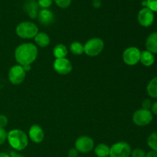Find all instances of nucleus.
Instances as JSON below:
<instances>
[{
    "label": "nucleus",
    "mask_w": 157,
    "mask_h": 157,
    "mask_svg": "<svg viewBox=\"0 0 157 157\" xmlns=\"http://www.w3.org/2000/svg\"><path fill=\"white\" fill-rule=\"evenodd\" d=\"M38 48L32 43H24L15 50V61L19 65L24 66L33 63L38 57Z\"/></svg>",
    "instance_id": "1"
},
{
    "label": "nucleus",
    "mask_w": 157,
    "mask_h": 157,
    "mask_svg": "<svg viewBox=\"0 0 157 157\" xmlns=\"http://www.w3.org/2000/svg\"><path fill=\"white\" fill-rule=\"evenodd\" d=\"M7 140L9 145L17 151H21L25 149L29 144V138L22 130H12L7 134Z\"/></svg>",
    "instance_id": "2"
},
{
    "label": "nucleus",
    "mask_w": 157,
    "mask_h": 157,
    "mask_svg": "<svg viewBox=\"0 0 157 157\" xmlns=\"http://www.w3.org/2000/svg\"><path fill=\"white\" fill-rule=\"evenodd\" d=\"M15 32L19 38L30 39L36 36L38 33V29L36 25L32 21H23L17 25Z\"/></svg>",
    "instance_id": "3"
},
{
    "label": "nucleus",
    "mask_w": 157,
    "mask_h": 157,
    "mask_svg": "<svg viewBox=\"0 0 157 157\" xmlns=\"http://www.w3.org/2000/svg\"><path fill=\"white\" fill-rule=\"evenodd\" d=\"M104 48V43L100 38H93L88 40L84 46V53L90 57L98 56L102 52Z\"/></svg>",
    "instance_id": "4"
},
{
    "label": "nucleus",
    "mask_w": 157,
    "mask_h": 157,
    "mask_svg": "<svg viewBox=\"0 0 157 157\" xmlns=\"http://www.w3.org/2000/svg\"><path fill=\"white\" fill-rule=\"evenodd\" d=\"M153 119V113L150 110L143 108L135 111L133 115V122L139 127L148 125L152 122Z\"/></svg>",
    "instance_id": "5"
},
{
    "label": "nucleus",
    "mask_w": 157,
    "mask_h": 157,
    "mask_svg": "<svg viewBox=\"0 0 157 157\" xmlns=\"http://www.w3.org/2000/svg\"><path fill=\"white\" fill-rule=\"evenodd\" d=\"M131 147L126 142H118L110 147V157H129L131 154Z\"/></svg>",
    "instance_id": "6"
},
{
    "label": "nucleus",
    "mask_w": 157,
    "mask_h": 157,
    "mask_svg": "<svg viewBox=\"0 0 157 157\" xmlns=\"http://www.w3.org/2000/svg\"><path fill=\"white\" fill-rule=\"evenodd\" d=\"M26 72L21 65H14L9 71V80L12 84H20L24 81Z\"/></svg>",
    "instance_id": "7"
},
{
    "label": "nucleus",
    "mask_w": 157,
    "mask_h": 157,
    "mask_svg": "<svg viewBox=\"0 0 157 157\" xmlns=\"http://www.w3.org/2000/svg\"><path fill=\"white\" fill-rule=\"evenodd\" d=\"M141 52L136 47L127 48L123 54V59L127 65H135L140 61Z\"/></svg>",
    "instance_id": "8"
},
{
    "label": "nucleus",
    "mask_w": 157,
    "mask_h": 157,
    "mask_svg": "<svg viewBox=\"0 0 157 157\" xmlns=\"http://www.w3.org/2000/svg\"><path fill=\"white\" fill-rule=\"evenodd\" d=\"M94 146V143L92 138L87 136L78 137L75 141V149L78 153H87L91 151Z\"/></svg>",
    "instance_id": "9"
},
{
    "label": "nucleus",
    "mask_w": 157,
    "mask_h": 157,
    "mask_svg": "<svg viewBox=\"0 0 157 157\" xmlns=\"http://www.w3.org/2000/svg\"><path fill=\"white\" fill-rule=\"evenodd\" d=\"M138 21L144 27H149L154 21V13L147 7H144L138 13Z\"/></svg>",
    "instance_id": "10"
},
{
    "label": "nucleus",
    "mask_w": 157,
    "mask_h": 157,
    "mask_svg": "<svg viewBox=\"0 0 157 157\" xmlns=\"http://www.w3.org/2000/svg\"><path fill=\"white\" fill-rule=\"evenodd\" d=\"M53 66L55 71L62 75H68L73 69L71 61L65 58L55 60Z\"/></svg>",
    "instance_id": "11"
},
{
    "label": "nucleus",
    "mask_w": 157,
    "mask_h": 157,
    "mask_svg": "<svg viewBox=\"0 0 157 157\" xmlns=\"http://www.w3.org/2000/svg\"><path fill=\"white\" fill-rule=\"evenodd\" d=\"M29 135L31 140L35 144H40L42 142L44 136L42 128L36 124L31 127V128L29 129Z\"/></svg>",
    "instance_id": "12"
},
{
    "label": "nucleus",
    "mask_w": 157,
    "mask_h": 157,
    "mask_svg": "<svg viewBox=\"0 0 157 157\" xmlns=\"http://www.w3.org/2000/svg\"><path fill=\"white\" fill-rule=\"evenodd\" d=\"M38 21L41 23L42 25L48 26L50 25L54 21L55 15L53 12L48 9H43L38 12Z\"/></svg>",
    "instance_id": "13"
},
{
    "label": "nucleus",
    "mask_w": 157,
    "mask_h": 157,
    "mask_svg": "<svg viewBox=\"0 0 157 157\" xmlns=\"http://www.w3.org/2000/svg\"><path fill=\"white\" fill-rule=\"evenodd\" d=\"M24 10L32 19L38 17L39 6L35 0H27L24 4Z\"/></svg>",
    "instance_id": "14"
},
{
    "label": "nucleus",
    "mask_w": 157,
    "mask_h": 157,
    "mask_svg": "<svg viewBox=\"0 0 157 157\" xmlns=\"http://www.w3.org/2000/svg\"><path fill=\"white\" fill-rule=\"evenodd\" d=\"M146 48L152 54H157V32L149 35L146 41Z\"/></svg>",
    "instance_id": "15"
},
{
    "label": "nucleus",
    "mask_w": 157,
    "mask_h": 157,
    "mask_svg": "<svg viewBox=\"0 0 157 157\" xmlns=\"http://www.w3.org/2000/svg\"><path fill=\"white\" fill-rule=\"evenodd\" d=\"M140 61L143 65L146 66V67H150L153 65L155 62V57L153 54L151 52H148V51H144L140 53Z\"/></svg>",
    "instance_id": "16"
},
{
    "label": "nucleus",
    "mask_w": 157,
    "mask_h": 157,
    "mask_svg": "<svg viewBox=\"0 0 157 157\" xmlns=\"http://www.w3.org/2000/svg\"><path fill=\"white\" fill-rule=\"evenodd\" d=\"M35 41L39 47L45 48L50 44V38L44 32H39L35 37Z\"/></svg>",
    "instance_id": "17"
},
{
    "label": "nucleus",
    "mask_w": 157,
    "mask_h": 157,
    "mask_svg": "<svg viewBox=\"0 0 157 157\" xmlns=\"http://www.w3.org/2000/svg\"><path fill=\"white\" fill-rule=\"evenodd\" d=\"M94 153L98 157H107L110 155V147L104 144H100L95 147Z\"/></svg>",
    "instance_id": "18"
},
{
    "label": "nucleus",
    "mask_w": 157,
    "mask_h": 157,
    "mask_svg": "<svg viewBox=\"0 0 157 157\" xmlns=\"http://www.w3.org/2000/svg\"><path fill=\"white\" fill-rule=\"evenodd\" d=\"M53 55L56 58V59L64 58L67 55V48L62 44H57L53 50Z\"/></svg>",
    "instance_id": "19"
},
{
    "label": "nucleus",
    "mask_w": 157,
    "mask_h": 157,
    "mask_svg": "<svg viewBox=\"0 0 157 157\" xmlns=\"http://www.w3.org/2000/svg\"><path fill=\"white\" fill-rule=\"evenodd\" d=\"M147 91L149 96L153 98H157V76L153 78L149 82L147 87Z\"/></svg>",
    "instance_id": "20"
},
{
    "label": "nucleus",
    "mask_w": 157,
    "mask_h": 157,
    "mask_svg": "<svg viewBox=\"0 0 157 157\" xmlns=\"http://www.w3.org/2000/svg\"><path fill=\"white\" fill-rule=\"evenodd\" d=\"M70 50L75 55H81L84 53V45L78 41H75L70 46Z\"/></svg>",
    "instance_id": "21"
},
{
    "label": "nucleus",
    "mask_w": 157,
    "mask_h": 157,
    "mask_svg": "<svg viewBox=\"0 0 157 157\" xmlns=\"http://www.w3.org/2000/svg\"><path fill=\"white\" fill-rule=\"evenodd\" d=\"M147 144L152 150L157 152V131L150 135L147 139Z\"/></svg>",
    "instance_id": "22"
},
{
    "label": "nucleus",
    "mask_w": 157,
    "mask_h": 157,
    "mask_svg": "<svg viewBox=\"0 0 157 157\" xmlns=\"http://www.w3.org/2000/svg\"><path fill=\"white\" fill-rule=\"evenodd\" d=\"M54 1L56 3L57 6L61 9H66L69 7L71 3V0H54Z\"/></svg>",
    "instance_id": "23"
},
{
    "label": "nucleus",
    "mask_w": 157,
    "mask_h": 157,
    "mask_svg": "<svg viewBox=\"0 0 157 157\" xmlns=\"http://www.w3.org/2000/svg\"><path fill=\"white\" fill-rule=\"evenodd\" d=\"M147 7L152 12H157V0H147Z\"/></svg>",
    "instance_id": "24"
},
{
    "label": "nucleus",
    "mask_w": 157,
    "mask_h": 157,
    "mask_svg": "<svg viewBox=\"0 0 157 157\" xmlns=\"http://www.w3.org/2000/svg\"><path fill=\"white\" fill-rule=\"evenodd\" d=\"M54 0H38V4L42 9H48L53 3Z\"/></svg>",
    "instance_id": "25"
},
{
    "label": "nucleus",
    "mask_w": 157,
    "mask_h": 157,
    "mask_svg": "<svg viewBox=\"0 0 157 157\" xmlns=\"http://www.w3.org/2000/svg\"><path fill=\"white\" fill-rule=\"evenodd\" d=\"M132 157H146V153L144 150L140 148H136L131 151Z\"/></svg>",
    "instance_id": "26"
},
{
    "label": "nucleus",
    "mask_w": 157,
    "mask_h": 157,
    "mask_svg": "<svg viewBox=\"0 0 157 157\" xmlns=\"http://www.w3.org/2000/svg\"><path fill=\"white\" fill-rule=\"evenodd\" d=\"M7 132L4 128H0V146L2 145L7 140Z\"/></svg>",
    "instance_id": "27"
},
{
    "label": "nucleus",
    "mask_w": 157,
    "mask_h": 157,
    "mask_svg": "<svg viewBox=\"0 0 157 157\" xmlns=\"http://www.w3.org/2000/svg\"><path fill=\"white\" fill-rule=\"evenodd\" d=\"M8 124V118L6 115L0 114V128H4Z\"/></svg>",
    "instance_id": "28"
},
{
    "label": "nucleus",
    "mask_w": 157,
    "mask_h": 157,
    "mask_svg": "<svg viewBox=\"0 0 157 157\" xmlns=\"http://www.w3.org/2000/svg\"><path fill=\"white\" fill-rule=\"evenodd\" d=\"M152 105H153V104H152L151 101L150 99H145L142 102V107L143 109H145V110H150V109H151Z\"/></svg>",
    "instance_id": "29"
},
{
    "label": "nucleus",
    "mask_w": 157,
    "mask_h": 157,
    "mask_svg": "<svg viewBox=\"0 0 157 157\" xmlns=\"http://www.w3.org/2000/svg\"><path fill=\"white\" fill-rule=\"evenodd\" d=\"M78 151L75 148H71L68 151V157H78Z\"/></svg>",
    "instance_id": "30"
},
{
    "label": "nucleus",
    "mask_w": 157,
    "mask_h": 157,
    "mask_svg": "<svg viewBox=\"0 0 157 157\" xmlns=\"http://www.w3.org/2000/svg\"><path fill=\"white\" fill-rule=\"evenodd\" d=\"M146 157H157V152L151 150V151L146 153Z\"/></svg>",
    "instance_id": "31"
},
{
    "label": "nucleus",
    "mask_w": 157,
    "mask_h": 157,
    "mask_svg": "<svg viewBox=\"0 0 157 157\" xmlns=\"http://www.w3.org/2000/svg\"><path fill=\"white\" fill-rule=\"evenodd\" d=\"M151 110L152 113H154L155 115H157V101H156L155 103H153V105H152L151 107Z\"/></svg>",
    "instance_id": "32"
},
{
    "label": "nucleus",
    "mask_w": 157,
    "mask_h": 157,
    "mask_svg": "<svg viewBox=\"0 0 157 157\" xmlns=\"http://www.w3.org/2000/svg\"><path fill=\"white\" fill-rule=\"evenodd\" d=\"M9 155H10V157H24L22 155L18 154V153H17L15 151H12Z\"/></svg>",
    "instance_id": "33"
},
{
    "label": "nucleus",
    "mask_w": 157,
    "mask_h": 157,
    "mask_svg": "<svg viewBox=\"0 0 157 157\" xmlns=\"http://www.w3.org/2000/svg\"><path fill=\"white\" fill-rule=\"evenodd\" d=\"M93 6H94V8H97V9H98V8H99L100 6H101V1H94Z\"/></svg>",
    "instance_id": "34"
},
{
    "label": "nucleus",
    "mask_w": 157,
    "mask_h": 157,
    "mask_svg": "<svg viewBox=\"0 0 157 157\" xmlns=\"http://www.w3.org/2000/svg\"><path fill=\"white\" fill-rule=\"evenodd\" d=\"M23 67V68H24V70H25V71H29V70H30L31 69V66H30V64H27V65H24V66H22Z\"/></svg>",
    "instance_id": "35"
},
{
    "label": "nucleus",
    "mask_w": 157,
    "mask_h": 157,
    "mask_svg": "<svg viewBox=\"0 0 157 157\" xmlns=\"http://www.w3.org/2000/svg\"><path fill=\"white\" fill-rule=\"evenodd\" d=\"M0 157H10V155L6 153H0Z\"/></svg>",
    "instance_id": "36"
},
{
    "label": "nucleus",
    "mask_w": 157,
    "mask_h": 157,
    "mask_svg": "<svg viewBox=\"0 0 157 157\" xmlns=\"http://www.w3.org/2000/svg\"><path fill=\"white\" fill-rule=\"evenodd\" d=\"M142 5L144 6V7H147V0H144V1H143Z\"/></svg>",
    "instance_id": "37"
},
{
    "label": "nucleus",
    "mask_w": 157,
    "mask_h": 157,
    "mask_svg": "<svg viewBox=\"0 0 157 157\" xmlns=\"http://www.w3.org/2000/svg\"><path fill=\"white\" fill-rule=\"evenodd\" d=\"M93 1H100V0H93Z\"/></svg>",
    "instance_id": "38"
}]
</instances>
